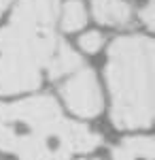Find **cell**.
<instances>
[{
    "instance_id": "52a82bcc",
    "label": "cell",
    "mask_w": 155,
    "mask_h": 160,
    "mask_svg": "<svg viewBox=\"0 0 155 160\" xmlns=\"http://www.w3.org/2000/svg\"><path fill=\"white\" fill-rule=\"evenodd\" d=\"M153 137H128L113 148V160H153Z\"/></svg>"
},
{
    "instance_id": "5b68a950",
    "label": "cell",
    "mask_w": 155,
    "mask_h": 160,
    "mask_svg": "<svg viewBox=\"0 0 155 160\" xmlns=\"http://www.w3.org/2000/svg\"><path fill=\"white\" fill-rule=\"evenodd\" d=\"M58 13H60V0H19L11 19L32 28L53 30Z\"/></svg>"
},
{
    "instance_id": "8fae6325",
    "label": "cell",
    "mask_w": 155,
    "mask_h": 160,
    "mask_svg": "<svg viewBox=\"0 0 155 160\" xmlns=\"http://www.w3.org/2000/svg\"><path fill=\"white\" fill-rule=\"evenodd\" d=\"M140 17H143V22L147 24V28H153V0L147 2V7L140 11Z\"/></svg>"
},
{
    "instance_id": "7a4b0ae2",
    "label": "cell",
    "mask_w": 155,
    "mask_h": 160,
    "mask_svg": "<svg viewBox=\"0 0 155 160\" xmlns=\"http://www.w3.org/2000/svg\"><path fill=\"white\" fill-rule=\"evenodd\" d=\"M155 58L147 37H119L108 47L110 122L121 130L149 128L155 115Z\"/></svg>"
},
{
    "instance_id": "9c48e42d",
    "label": "cell",
    "mask_w": 155,
    "mask_h": 160,
    "mask_svg": "<svg viewBox=\"0 0 155 160\" xmlns=\"http://www.w3.org/2000/svg\"><path fill=\"white\" fill-rule=\"evenodd\" d=\"M85 24H87L85 7L79 0H68L62 11V28L66 32H74V30H81Z\"/></svg>"
},
{
    "instance_id": "3957f363",
    "label": "cell",
    "mask_w": 155,
    "mask_h": 160,
    "mask_svg": "<svg viewBox=\"0 0 155 160\" xmlns=\"http://www.w3.org/2000/svg\"><path fill=\"white\" fill-rule=\"evenodd\" d=\"M45 66L47 62L30 51H0V96L36 90Z\"/></svg>"
},
{
    "instance_id": "277c9868",
    "label": "cell",
    "mask_w": 155,
    "mask_h": 160,
    "mask_svg": "<svg viewBox=\"0 0 155 160\" xmlns=\"http://www.w3.org/2000/svg\"><path fill=\"white\" fill-rule=\"evenodd\" d=\"M60 94L66 107L79 118H96L104 107L96 73L85 66H79L74 73H70V77L62 83Z\"/></svg>"
},
{
    "instance_id": "6da1fadb",
    "label": "cell",
    "mask_w": 155,
    "mask_h": 160,
    "mask_svg": "<svg viewBox=\"0 0 155 160\" xmlns=\"http://www.w3.org/2000/svg\"><path fill=\"white\" fill-rule=\"evenodd\" d=\"M102 143L85 124L66 120L53 96L0 102V149L17 160H70Z\"/></svg>"
},
{
    "instance_id": "4fadbf2b",
    "label": "cell",
    "mask_w": 155,
    "mask_h": 160,
    "mask_svg": "<svg viewBox=\"0 0 155 160\" xmlns=\"http://www.w3.org/2000/svg\"><path fill=\"white\" fill-rule=\"evenodd\" d=\"M94 160H98V158H94Z\"/></svg>"
},
{
    "instance_id": "7c38bea8",
    "label": "cell",
    "mask_w": 155,
    "mask_h": 160,
    "mask_svg": "<svg viewBox=\"0 0 155 160\" xmlns=\"http://www.w3.org/2000/svg\"><path fill=\"white\" fill-rule=\"evenodd\" d=\"M11 2H13V0H0V15H2V11H4V9H7Z\"/></svg>"
},
{
    "instance_id": "8992f818",
    "label": "cell",
    "mask_w": 155,
    "mask_h": 160,
    "mask_svg": "<svg viewBox=\"0 0 155 160\" xmlns=\"http://www.w3.org/2000/svg\"><path fill=\"white\" fill-rule=\"evenodd\" d=\"M92 13L104 26H128L132 19V7L123 0H94Z\"/></svg>"
},
{
    "instance_id": "ba28073f",
    "label": "cell",
    "mask_w": 155,
    "mask_h": 160,
    "mask_svg": "<svg viewBox=\"0 0 155 160\" xmlns=\"http://www.w3.org/2000/svg\"><path fill=\"white\" fill-rule=\"evenodd\" d=\"M79 66H83V60L81 56L77 53L74 49H70L66 43H58V49L53 51L51 60L47 64V75L51 79H60L64 75H70L74 73Z\"/></svg>"
},
{
    "instance_id": "30bf717a",
    "label": "cell",
    "mask_w": 155,
    "mask_h": 160,
    "mask_svg": "<svg viewBox=\"0 0 155 160\" xmlns=\"http://www.w3.org/2000/svg\"><path fill=\"white\" fill-rule=\"evenodd\" d=\"M79 45H81V49L87 51V53H98L100 47L104 45V37L98 32V30H92V32H87L83 37L79 38Z\"/></svg>"
}]
</instances>
